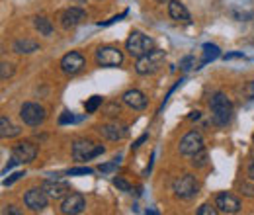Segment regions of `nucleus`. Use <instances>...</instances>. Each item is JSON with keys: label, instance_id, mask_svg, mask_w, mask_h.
I'll return each instance as SVG.
<instances>
[{"label": "nucleus", "instance_id": "f704fd0d", "mask_svg": "<svg viewBox=\"0 0 254 215\" xmlns=\"http://www.w3.org/2000/svg\"><path fill=\"white\" fill-rule=\"evenodd\" d=\"M247 174H249V178L254 182V158L249 162V168H247Z\"/></svg>", "mask_w": 254, "mask_h": 215}, {"label": "nucleus", "instance_id": "7ed1b4c3", "mask_svg": "<svg viewBox=\"0 0 254 215\" xmlns=\"http://www.w3.org/2000/svg\"><path fill=\"white\" fill-rule=\"evenodd\" d=\"M172 192H174L176 198H180L184 202H190L199 194V180L193 174H182L180 178L174 180Z\"/></svg>", "mask_w": 254, "mask_h": 215}, {"label": "nucleus", "instance_id": "6ab92c4d", "mask_svg": "<svg viewBox=\"0 0 254 215\" xmlns=\"http://www.w3.org/2000/svg\"><path fill=\"white\" fill-rule=\"evenodd\" d=\"M39 49H41V45L35 39H30V37H20L12 43V51L18 53V55H32Z\"/></svg>", "mask_w": 254, "mask_h": 215}, {"label": "nucleus", "instance_id": "9d476101", "mask_svg": "<svg viewBox=\"0 0 254 215\" xmlns=\"http://www.w3.org/2000/svg\"><path fill=\"white\" fill-rule=\"evenodd\" d=\"M59 67H61V71H63L66 76H74V74H78V72L86 67V59H84L82 53H78V51H70V53L63 55V59H61V63H59Z\"/></svg>", "mask_w": 254, "mask_h": 215}, {"label": "nucleus", "instance_id": "9b49d317", "mask_svg": "<svg viewBox=\"0 0 254 215\" xmlns=\"http://www.w3.org/2000/svg\"><path fill=\"white\" fill-rule=\"evenodd\" d=\"M86 210V198L78 192H68L61 202V214L64 215H78Z\"/></svg>", "mask_w": 254, "mask_h": 215}, {"label": "nucleus", "instance_id": "6e6552de", "mask_svg": "<svg viewBox=\"0 0 254 215\" xmlns=\"http://www.w3.org/2000/svg\"><path fill=\"white\" fill-rule=\"evenodd\" d=\"M49 196L43 188H30L26 194H24V204L30 212H43L47 206H49Z\"/></svg>", "mask_w": 254, "mask_h": 215}, {"label": "nucleus", "instance_id": "5701e85b", "mask_svg": "<svg viewBox=\"0 0 254 215\" xmlns=\"http://www.w3.org/2000/svg\"><path fill=\"white\" fill-rule=\"evenodd\" d=\"M102 104H104L102 96H92L84 102V110H86V114H94V112H98V108H102Z\"/></svg>", "mask_w": 254, "mask_h": 215}, {"label": "nucleus", "instance_id": "4c0bfd02", "mask_svg": "<svg viewBox=\"0 0 254 215\" xmlns=\"http://www.w3.org/2000/svg\"><path fill=\"white\" fill-rule=\"evenodd\" d=\"M190 120H191V122H193V120H199V112H191Z\"/></svg>", "mask_w": 254, "mask_h": 215}, {"label": "nucleus", "instance_id": "f8f14e48", "mask_svg": "<svg viewBox=\"0 0 254 215\" xmlns=\"http://www.w3.org/2000/svg\"><path fill=\"white\" fill-rule=\"evenodd\" d=\"M203 149V137L199 131H188L182 139H180V145H178V151L186 156H193L195 153H199Z\"/></svg>", "mask_w": 254, "mask_h": 215}, {"label": "nucleus", "instance_id": "bb28decb", "mask_svg": "<svg viewBox=\"0 0 254 215\" xmlns=\"http://www.w3.org/2000/svg\"><path fill=\"white\" fill-rule=\"evenodd\" d=\"M120 162H122V156H118V158H114L112 162H106V164H100V166H98V170H100V172H112L114 168H118V166H120Z\"/></svg>", "mask_w": 254, "mask_h": 215}, {"label": "nucleus", "instance_id": "dca6fc26", "mask_svg": "<svg viewBox=\"0 0 254 215\" xmlns=\"http://www.w3.org/2000/svg\"><path fill=\"white\" fill-rule=\"evenodd\" d=\"M98 133H100L104 139H108V141H122L127 135V129H126V125H120L118 122H112V123L98 125Z\"/></svg>", "mask_w": 254, "mask_h": 215}, {"label": "nucleus", "instance_id": "a211bd4d", "mask_svg": "<svg viewBox=\"0 0 254 215\" xmlns=\"http://www.w3.org/2000/svg\"><path fill=\"white\" fill-rule=\"evenodd\" d=\"M41 188L47 192V196L51 200H63L64 196L70 192V186L66 182H59V180H45Z\"/></svg>", "mask_w": 254, "mask_h": 215}, {"label": "nucleus", "instance_id": "4be33fe9", "mask_svg": "<svg viewBox=\"0 0 254 215\" xmlns=\"http://www.w3.org/2000/svg\"><path fill=\"white\" fill-rule=\"evenodd\" d=\"M219 55H221V49H219L217 45H213V43H205V45H203V59H201V63H199V67L207 65L209 61H215Z\"/></svg>", "mask_w": 254, "mask_h": 215}, {"label": "nucleus", "instance_id": "58836bf2", "mask_svg": "<svg viewBox=\"0 0 254 215\" xmlns=\"http://www.w3.org/2000/svg\"><path fill=\"white\" fill-rule=\"evenodd\" d=\"M251 94H253V96H254V82H253V84H251Z\"/></svg>", "mask_w": 254, "mask_h": 215}, {"label": "nucleus", "instance_id": "39448f33", "mask_svg": "<svg viewBox=\"0 0 254 215\" xmlns=\"http://www.w3.org/2000/svg\"><path fill=\"white\" fill-rule=\"evenodd\" d=\"M104 151H106V147L96 145L94 141H90V139H76V141L72 143V158H74L76 162L92 160L96 156H100Z\"/></svg>", "mask_w": 254, "mask_h": 215}, {"label": "nucleus", "instance_id": "f257e3e1", "mask_svg": "<svg viewBox=\"0 0 254 215\" xmlns=\"http://www.w3.org/2000/svg\"><path fill=\"white\" fill-rule=\"evenodd\" d=\"M209 110H211V120L215 125L225 127L233 120V104L227 98V94L215 92L209 100Z\"/></svg>", "mask_w": 254, "mask_h": 215}, {"label": "nucleus", "instance_id": "cd10ccee", "mask_svg": "<svg viewBox=\"0 0 254 215\" xmlns=\"http://www.w3.org/2000/svg\"><path fill=\"white\" fill-rule=\"evenodd\" d=\"M215 214H219L217 208H215V204L213 206L211 204H203V206L197 208V215H215Z\"/></svg>", "mask_w": 254, "mask_h": 215}, {"label": "nucleus", "instance_id": "f3484780", "mask_svg": "<svg viewBox=\"0 0 254 215\" xmlns=\"http://www.w3.org/2000/svg\"><path fill=\"white\" fill-rule=\"evenodd\" d=\"M168 16L174 22H180V24H190L191 22L190 12H188V8L184 6L182 0H170L168 2Z\"/></svg>", "mask_w": 254, "mask_h": 215}, {"label": "nucleus", "instance_id": "393cba45", "mask_svg": "<svg viewBox=\"0 0 254 215\" xmlns=\"http://www.w3.org/2000/svg\"><path fill=\"white\" fill-rule=\"evenodd\" d=\"M12 74H14V65L2 61V65H0V78H2V80H8Z\"/></svg>", "mask_w": 254, "mask_h": 215}, {"label": "nucleus", "instance_id": "2f4dec72", "mask_svg": "<svg viewBox=\"0 0 254 215\" xmlns=\"http://www.w3.org/2000/svg\"><path fill=\"white\" fill-rule=\"evenodd\" d=\"M191 67H193V57H190V55L180 61V69H182V71H190Z\"/></svg>", "mask_w": 254, "mask_h": 215}, {"label": "nucleus", "instance_id": "aec40b11", "mask_svg": "<svg viewBox=\"0 0 254 215\" xmlns=\"http://www.w3.org/2000/svg\"><path fill=\"white\" fill-rule=\"evenodd\" d=\"M20 127L18 125H14V123L10 122V118L8 116H0V135H2V139H12V137H18L20 135Z\"/></svg>", "mask_w": 254, "mask_h": 215}, {"label": "nucleus", "instance_id": "1a4fd4ad", "mask_svg": "<svg viewBox=\"0 0 254 215\" xmlns=\"http://www.w3.org/2000/svg\"><path fill=\"white\" fill-rule=\"evenodd\" d=\"M215 208H217V212L219 214H225V215H233V214H239L241 212V200L235 196V194H231V192H219L217 196H215Z\"/></svg>", "mask_w": 254, "mask_h": 215}, {"label": "nucleus", "instance_id": "2eb2a0df", "mask_svg": "<svg viewBox=\"0 0 254 215\" xmlns=\"http://www.w3.org/2000/svg\"><path fill=\"white\" fill-rule=\"evenodd\" d=\"M122 102L126 104L127 108L135 110V112H141V110L147 108V98H145V94L141 92V90H137V88L126 90V92L122 94Z\"/></svg>", "mask_w": 254, "mask_h": 215}, {"label": "nucleus", "instance_id": "a878e982", "mask_svg": "<svg viewBox=\"0 0 254 215\" xmlns=\"http://www.w3.org/2000/svg\"><path fill=\"white\" fill-rule=\"evenodd\" d=\"M94 170L90 168V166H76V168H70L66 174L68 176H90Z\"/></svg>", "mask_w": 254, "mask_h": 215}, {"label": "nucleus", "instance_id": "b1692460", "mask_svg": "<svg viewBox=\"0 0 254 215\" xmlns=\"http://www.w3.org/2000/svg\"><path fill=\"white\" fill-rule=\"evenodd\" d=\"M191 166L193 168H205L207 166V153H205V149H201L199 153H195L191 156Z\"/></svg>", "mask_w": 254, "mask_h": 215}, {"label": "nucleus", "instance_id": "423d86ee", "mask_svg": "<svg viewBox=\"0 0 254 215\" xmlns=\"http://www.w3.org/2000/svg\"><path fill=\"white\" fill-rule=\"evenodd\" d=\"M45 118H47L45 108L41 104H37V102H26L20 108V120L26 125H30V127L41 125V123L45 122Z\"/></svg>", "mask_w": 254, "mask_h": 215}, {"label": "nucleus", "instance_id": "a19ab883", "mask_svg": "<svg viewBox=\"0 0 254 215\" xmlns=\"http://www.w3.org/2000/svg\"><path fill=\"white\" fill-rule=\"evenodd\" d=\"M253 143H254V135H253Z\"/></svg>", "mask_w": 254, "mask_h": 215}, {"label": "nucleus", "instance_id": "20e7f679", "mask_svg": "<svg viewBox=\"0 0 254 215\" xmlns=\"http://www.w3.org/2000/svg\"><path fill=\"white\" fill-rule=\"evenodd\" d=\"M162 63H164V51H160V49H151L149 53H145L143 57L137 59L135 71H137V74L147 76V74L157 72L160 67H162Z\"/></svg>", "mask_w": 254, "mask_h": 215}, {"label": "nucleus", "instance_id": "f03ea898", "mask_svg": "<svg viewBox=\"0 0 254 215\" xmlns=\"http://www.w3.org/2000/svg\"><path fill=\"white\" fill-rule=\"evenodd\" d=\"M153 47H155V41H153L149 35H145V33H141V31H137V30L131 31L126 41V51L131 57H135V59L143 57V55L149 53Z\"/></svg>", "mask_w": 254, "mask_h": 215}, {"label": "nucleus", "instance_id": "c756f323", "mask_svg": "<svg viewBox=\"0 0 254 215\" xmlns=\"http://www.w3.org/2000/svg\"><path fill=\"white\" fill-rule=\"evenodd\" d=\"M114 186H116L118 190H122V192H131V190H133L131 184H129L127 180H124V178H120V176H118V178H114Z\"/></svg>", "mask_w": 254, "mask_h": 215}, {"label": "nucleus", "instance_id": "412c9836", "mask_svg": "<svg viewBox=\"0 0 254 215\" xmlns=\"http://www.w3.org/2000/svg\"><path fill=\"white\" fill-rule=\"evenodd\" d=\"M33 28L39 31V35H45V37H51L53 35V24L45 16H35L33 18Z\"/></svg>", "mask_w": 254, "mask_h": 215}, {"label": "nucleus", "instance_id": "72a5a7b5", "mask_svg": "<svg viewBox=\"0 0 254 215\" xmlns=\"http://www.w3.org/2000/svg\"><path fill=\"white\" fill-rule=\"evenodd\" d=\"M147 139H149V135H147V133H143V135H141V137H139V139H137V141L131 145V149H139V147H141V145H143Z\"/></svg>", "mask_w": 254, "mask_h": 215}, {"label": "nucleus", "instance_id": "c85d7f7f", "mask_svg": "<svg viewBox=\"0 0 254 215\" xmlns=\"http://www.w3.org/2000/svg\"><path fill=\"white\" fill-rule=\"evenodd\" d=\"M239 190H241V194H243V196H247V198H254V184L241 182V184H239Z\"/></svg>", "mask_w": 254, "mask_h": 215}, {"label": "nucleus", "instance_id": "ea45409f", "mask_svg": "<svg viewBox=\"0 0 254 215\" xmlns=\"http://www.w3.org/2000/svg\"><path fill=\"white\" fill-rule=\"evenodd\" d=\"M157 2H159V4H164V2H170V0H157Z\"/></svg>", "mask_w": 254, "mask_h": 215}, {"label": "nucleus", "instance_id": "4468645a", "mask_svg": "<svg viewBox=\"0 0 254 215\" xmlns=\"http://www.w3.org/2000/svg\"><path fill=\"white\" fill-rule=\"evenodd\" d=\"M84 20H86V12L82 8H76V6H70V8H66L59 14V22H61L64 30H70V28L82 24Z\"/></svg>", "mask_w": 254, "mask_h": 215}, {"label": "nucleus", "instance_id": "473e14b6", "mask_svg": "<svg viewBox=\"0 0 254 215\" xmlns=\"http://www.w3.org/2000/svg\"><path fill=\"white\" fill-rule=\"evenodd\" d=\"M22 176H24V172H14L10 178H6V180H4V186H12L14 182H16V180H20Z\"/></svg>", "mask_w": 254, "mask_h": 215}, {"label": "nucleus", "instance_id": "e433bc0d", "mask_svg": "<svg viewBox=\"0 0 254 215\" xmlns=\"http://www.w3.org/2000/svg\"><path fill=\"white\" fill-rule=\"evenodd\" d=\"M6 214H14V215H18L20 212L18 210H14V206H8V210H6Z\"/></svg>", "mask_w": 254, "mask_h": 215}, {"label": "nucleus", "instance_id": "c9c22d12", "mask_svg": "<svg viewBox=\"0 0 254 215\" xmlns=\"http://www.w3.org/2000/svg\"><path fill=\"white\" fill-rule=\"evenodd\" d=\"M237 57H243V53H229V55H225V59H237Z\"/></svg>", "mask_w": 254, "mask_h": 215}, {"label": "nucleus", "instance_id": "7c9ffc66", "mask_svg": "<svg viewBox=\"0 0 254 215\" xmlns=\"http://www.w3.org/2000/svg\"><path fill=\"white\" fill-rule=\"evenodd\" d=\"M74 122H76V118H74L70 112H64L63 116L59 118V123H61V125H66V123H74Z\"/></svg>", "mask_w": 254, "mask_h": 215}, {"label": "nucleus", "instance_id": "0eeeda50", "mask_svg": "<svg viewBox=\"0 0 254 215\" xmlns=\"http://www.w3.org/2000/svg\"><path fill=\"white\" fill-rule=\"evenodd\" d=\"M94 59L98 67H120L124 63V51L114 45H104L98 47Z\"/></svg>", "mask_w": 254, "mask_h": 215}, {"label": "nucleus", "instance_id": "ddd939ff", "mask_svg": "<svg viewBox=\"0 0 254 215\" xmlns=\"http://www.w3.org/2000/svg\"><path fill=\"white\" fill-rule=\"evenodd\" d=\"M12 156L20 164H30V162L35 160V156H37V147L33 145L32 141H18L12 147Z\"/></svg>", "mask_w": 254, "mask_h": 215}]
</instances>
